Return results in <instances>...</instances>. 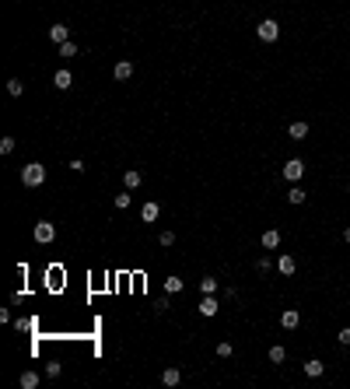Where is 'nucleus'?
Segmentation results:
<instances>
[{
	"instance_id": "4",
	"label": "nucleus",
	"mask_w": 350,
	"mask_h": 389,
	"mask_svg": "<svg viewBox=\"0 0 350 389\" xmlns=\"http://www.w3.org/2000/svg\"><path fill=\"white\" fill-rule=\"evenodd\" d=\"M301 175H305V161H301V158H291V161L284 165V179H287V182H301Z\"/></svg>"
},
{
	"instance_id": "20",
	"label": "nucleus",
	"mask_w": 350,
	"mask_h": 389,
	"mask_svg": "<svg viewBox=\"0 0 350 389\" xmlns=\"http://www.w3.org/2000/svg\"><path fill=\"white\" fill-rule=\"evenodd\" d=\"M287 203H294V207H298V203H305V190H301L298 182H294V186H291V193H287Z\"/></svg>"
},
{
	"instance_id": "22",
	"label": "nucleus",
	"mask_w": 350,
	"mask_h": 389,
	"mask_svg": "<svg viewBox=\"0 0 350 389\" xmlns=\"http://www.w3.org/2000/svg\"><path fill=\"white\" fill-rule=\"evenodd\" d=\"M284 358H287V350L280 347V344H273V347H270V361H273V365H284Z\"/></svg>"
},
{
	"instance_id": "16",
	"label": "nucleus",
	"mask_w": 350,
	"mask_h": 389,
	"mask_svg": "<svg viewBox=\"0 0 350 389\" xmlns=\"http://www.w3.org/2000/svg\"><path fill=\"white\" fill-rule=\"evenodd\" d=\"M67 35H70V28H67V25H53V28H49V39L56 42V46H60V42H67Z\"/></svg>"
},
{
	"instance_id": "10",
	"label": "nucleus",
	"mask_w": 350,
	"mask_h": 389,
	"mask_svg": "<svg viewBox=\"0 0 350 389\" xmlns=\"http://www.w3.org/2000/svg\"><path fill=\"white\" fill-rule=\"evenodd\" d=\"M112 74H116V81H130V78H133V63H130V60H119Z\"/></svg>"
},
{
	"instance_id": "17",
	"label": "nucleus",
	"mask_w": 350,
	"mask_h": 389,
	"mask_svg": "<svg viewBox=\"0 0 350 389\" xmlns=\"http://www.w3.org/2000/svg\"><path fill=\"white\" fill-rule=\"evenodd\" d=\"M21 386H25V389H35V386H39V372L25 368V372H21Z\"/></svg>"
},
{
	"instance_id": "33",
	"label": "nucleus",
	"mask_w": 350,
	"mask_h": 389,
	"mask_svg": "<svg viewBox=\"0 0 350 389\" xmlns=\"http://www.w3.org/2000/svg\"><path fill=\"white\" fill-rule=\"evenodd\" d=\"M67 169H74V172L81 175V172H84V161H81V158H74V161H70V165H67Z\"/></svg>"
},
{
	"instance_id": "5",
	"label": "nucleus",
	"mask_w": 350,
	"mask_h": 389,
	"mask_svg": "<svg viewBox=\"0 0 350 389\" xmlns=\"http://www.w3.org/2000/svg\"><path fill=\"white\" fill-rule=\"evenodd\" d=\"M158 217H161V203H158V200H147V203L140 207V221H144V225H154Z\"/></svg>"
},
{
	"instance_id": "13",
	"label": "nucleus",
	"mask_w": 350,
	"mask_h": 389,
	"mask_svg": "<svg viewBox=\"0 0 350 389\" xmlns=\"http://www.w3.org/2000/svg\"><path fill=\"white\" fill-rule=\"evenodd\" d=\"M280 238H284V235L277 232V228H270V232H263V249H277V246H280Z\"/></svg>"
},
{
	"instance_id": "9",
	"label": "nucleus",
	"mask_w": 350,
	"mask_h": 389,
	"mask_svg": "<svg viewBox=\"0 0 350 389\" xmlns=\"http://www.w3.org/2000/svg\"><path fill=\"white\" fill-rule=\"evenodd\" d=\"M280 326H284V330H294V326H301V312H298V309H287L284 316H280Z\"/></svg>"
},
{
	"instance_id": "32",
	"label": "nucleus",
	"mask_w": 350,
	"mask_h": 389,
	"mask_svg": "<svg viewBox=\"0 0 350 389\" xmlns=\"http://www.w3.org/2000/svg\"><path fill=\"white\" fill-rule=\"evenodd\" d=\"M168 309H172V302H168V291H165V298L158 302V312H168Z\"/></svg>"
},
{
	"instance_id": "27",
	"label": "nucleus",
	"mask_w": 350,
	"mask_h": 389,
	"mask_svg": "<svg viewBox=\"0 0 350 389\" xmlns=\"http://www.w3.org/2000/svg\"><path fill=\"white\" fill-rule=\"evenodd\" d=\"M158 242H161V246L168 249V246H172V242H175V232H168V228H165V232L158 235Z\"/></svg>"
},
{
	"instance_id": "21",
	"label": "nucleus",
	"mask_w": 350,
	"mask_h": 389,
	"mask_svg": "<svg viewBox=\"0 0 350 389\" xmlns=\"http://www.w3.org/2000/svg\"><path fill=\"white\" fill-rule=\"evenodd\" d=\"M60 57H63V60L77 57V42H70V39H67V42H60Z\"/></svg>"
},
{
	"instance_id": "3",
	"label": "nucleus",
	"mask_w": 350,
	"mask_h": 389,
	"mask_svg": "<svg viewBox=\"0 0 350 389\" xmlns=\"http://www.w3.org/2000/svg\"><path fill=\"white\" fill-rule=\"evenodd\" d=\"M35 242H39V246H49V242H53V238H56V225H53V221H35Z\"/></svg>"
},
{
	"instance_id": "1",
	"label": "nucleus",
	"mask_w": 350,
	"mask_h": 389,
	"mask_svg": "<svg viewBox=\"0 0 350 389\" xmlns=\"http://www.w3.org/2000/svg\"><path fill=\"white\" fill-rule=\"evenodd\" d=\"M21 182H25L28 190L42 186V182H46V165H39V161H28V165L21 169Z\"/></svg>"
},
{
	"instance_id": "28",
	"label": "nucleus",
	"mask_w": 350,
	"mask_h": 389,
	"mask_svg": "<svg viewBox=\"0 0 350 389\" xmlns=\"http://www.w3.org/2000/svg\"><path fill=\"white\" fill-rule=\"evenodd\" d=\"M60 372H63V365H60V361H49V365H46V375H49V379H56Z\"/></svg>"
},
{
	"instance_id": "8",
	"label": "nucleus",
	"mask_w": 350,
	"mask_h": 389,
	"mask_svg": "<svg viewBox=\"0 0 350 389\" xmlns=\"http://www.w3.org/2000/svg\"><path fill=\"white\" fill-rule=\"evenodd\" d=\"M179 382H182V372L175 368V365H168V368L161 372V386H168V389H172V386H179Z\"/></svg>"
},
{
	"instance_id": "14",
	"label": "nucleus",
	"mask_w": 350,
	"mask_h": 389,
	"mask_svg": "<svg viewBox=\"0 0 350 389\" xmlns=\"http://www.w3.org/2000/svg\"><path fill=\"white\" fill-rule=\"evenodd\" d=\"M287 134H291L294 140H305V137H308V123H305V119H301V123H291Z\"/></svg>"
},
{
	"instance_id": "34",
	"label": "nucleus",
	"mask_w": 350,
	"mask_h": 389,
	"mask_svg": "<svg viewBox=\"0 0 350 389\" xmlns=\"http://www.w3.org/2000/svg\"><path fill=\"white\" fill-rule=\"evenodd\" d=\"M343 238H347V242H350V228H343Z\"/></svg>"
},
{
	"instance_id": "19",
	"label": "nucleus",
	"mask_w": 350,
	"mask_h": 389,
	"mask_svg": "<svg viewBox=\"0 0 350 389\" xmlns=\"http://www.w3.org/2000/svg\"><path fill=\"white\" fill-rule=\"evenodd\" d=\"M182 288H186V284H182V277H165V291H168V294H179Z\"/></svg>"
},
{
	"instance_id": "31",
	"label": "nucleus",
	"mask_w": 350,
	"mask_h": 389,
	"mask_svg": "<svg viewBox=\"0 0 350 389\" xmlns=\"http://www.w3.org/2000/svg\"><path fill=\"white\" fill-rule=\"evenodd\" d=\"M116 207H130V190H123V193L116 196Z\"/></svg>"
},
{
	"instance_id": "11",
	"label": "nucleus",
	"mask_w": 350,
	"mask_h": 389,
	"mask_svg": "<svg viewBox=\"0 0 350 389\" xmlns=\"http://www.w3.org/2000/svg\"><path fill=\"white\" fill-rule=\"evenodd\" d=\"M200 316H207V319L217 316V298H214V294H203V302H200Z\"/></svg>"
},
{
	"instance_id": "30",
	"label": "nucleus",
	"mask_w": 350,
	"mask_h": 389,
	"mask_svg": "<svg viewBox=\"0 0 350 389\" xmlns=\"http://www.w3.org/2000/svg\"><path fill=\"white\" fill-rule=\"evenodd\" d=\"M336 340H340V344H343V347H350V326H343V330L336 333Z\"/></svg>"
},
{
	"instance_id": "26",
	"label": "nucleus",
	"mask_w": 350,
	"mask_h": 389,
	"mask_svg": "<svg viewBox=\"0 0 350 389\" xmlns=\"http://www.w3.org/2000/svg\"><path fill=\"white\" fill-rule=\"evenodd\" d=\"M231 354H235V347L228 344V340H221V344H217V358H231Z\"/></svg>"
},
{
	"instance_id": "25",
	"label": "nucleus",
	"mask_w": 350,
	"mask_h": 389,
	"mask_svg": "<svg viewBox=\"0 0 350 389\" xmlns=\"http://www.w3.org/2000/svg\"><path fill=\"white\" fill-rule=\"evenodd\" d=\"M270 267H273L270 256H259V260H256V270H259V273H270Z\"/></svg>"
},
{
	"instance_id": "24",
	"label": "nucleus",
	"mask_w": 350,
	"mask_h": 389,
	"mask_svg": "<svg viewBox=\"0 0 350 389\" xmlns=\"http://www.w3.org/2000/svg\"><path fill=\"white\" fill-rule=\"evenodd\" d=\"M14 147H18V140H14V137H4V140H0V155H11Z\"/></svg>"
},
{
	"instance_id": "15",
	"label": "nucleus",
	"mask_w": 350,
	"mask_h": 389,
	"mask_svg": "<svg viewBox=\"0 0 350 389\" xmlns=\"http://www.w3.org/2000/svg\"><path fill=\"white\" fill-rule=\"evenodd\" d=\"M294 267H298V263H294V256H280V260H277V270L284 273V277H291Z\"/></svg>"
},
{
	"instance_id": "7",
	"label": "nucleus",
	"mask_w": 350,
	"mask_h": 389,
	"mask_svg": "<svg viewBox=\"0 0 350 389\" xmlns=\"http://www.w3.org/2000/svg\"><path fill=\"white\" fill-rule=\"evenodd\" d=\"M70 84H74V74H70L67 67H63V70H56V74H53V88H56V91H67Z\"/></svg>"
},
{
	"instance_id": "23",
	"label": "nucleus",
	"mask_w": 350,
	"mask_h": 389,
	"mask_svg": "<svg viewBox=\"0 0 350 389\" xmlns=\"http://www.w3.org/2000/svg\"><path fill=\"white\" fill-rule=\"evenodd\" d=\"M200 291L203 294H217V277H203V281H200Z\"/></svg>"
},
{
	"instance_id": "18",
	"label": "nucleus",
	"mask_w": 350,
	"mask_h": 389,
	"mask_svg": "<svg viewBox=\"0 0 350 389\" xmlns=\"http://www.w3.org/2000/svg\"><path fill=\"white\" fill-rule=\"evenodd\" d=\"M7 95H11V98H21V95H25V84H21V78H11V81H7Z\"/></svg>"
},
{
	"instance_id": "12",
	"label": "nucleus",
	"mask_w": 350,
	"mask_h": 389,
	"mask_svg": "<svg viewBox=\"0 0 350 389\" xmlns=\"http://www.w3.org/2000/svg\"><path fill=\"white\" fill-rule=\"evenodd\" d=\"M322 372H326V365H322L319 358H308V361H305V375H308V379H319Z\"/></svg>"
},
{
	"instance_id": "2",
	"label": "nucleus",
	"mask_w": 350,
	"mask_h": 389,
	"mask_svg": "<svg viewBox=\"0 0 350 389\" xmlns=\"http://www.w3.org/2000/svg\"><path fill=\"white\" fill-rule=\"evenodd\" d=\"M256 35H259L263 42H277L280 39V25H277L273 18H263L259 25H256Z\"/></svg>"
},
{
	"instance_id": "6",
	"label": "nucleus",
	"mask_w": 350,
	"mask_h": 389,
	"mask_svg": "<svg viewBox=\"0 0 350 389\" xmlns=\"http://www.w3.org/2000/svg\"><path fill=\"white\" fill-rule=\"evenodd\" d=\"M123 186H126L130 193L140 190V186H144V172H140V169H126V172H123Z\"/></svg>"
},
{
	"instance_id": "29",
	"label": "nucleus",
	"mask_w": 350,
	"mask_h": 389,
	"mask_svg": "<svg viewBox=\"0 0 350 389\" xmlns=\"http://www.w3.org/2000/svg\"><path fill=\"white\" fill-rule=\"evenodd\" d=\"M14 326H18L21 333H28V330H35V319H18V323H14Z\"/></svg>"
}]
</instances>
